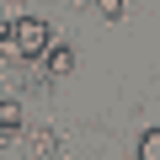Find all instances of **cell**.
<instances>
[{
	"label": "cell",
	"mask_w": 160,
	"mask_h": 160,
	"mask_svg": "<svg viewBox=\"0 0 160 160\" xmlns=\"http://www.w3.org/2000/svg\"><path fill=\"white\" fill-rule=\"evenodd\" d=\"M11 48H16L22 59H38V53L48 48V27H43V16H22V22L11 27Z\"/></svg>",
	"instance_id": "obj_1"
},
{
	"label": "cell",
	"mask_w": 160,
	"mask_h": 160,
	"mask_svg": "<svg viewBox=\"0 0 160 160\" xmlns=\"http://www.w3.org/2000/svg\"><path fill=\"white\" fill-rule=\"evenodd\" d=\"M38 59L48 64V75H69V69H75V48H69V43H59V48H43Z\"/></svg>",
	"instance_id": "obj_2"
},
{
	"label": "cell",
	"mask_w": 160,
	"mask_h": 160,
	"mask_svg": "<svg viewBox=\"0 0 160 160\" xmlns=\"http://www.w3.org/2000/svg\"><path fill=\"white\" fill-rule=\"evenodd\" d=\"M22 128V107L16 102H0V133H16Z\"/></svg>",
	"instance_id": "obj_3"
},
{
	"label": "cell",
	"mask_w": 160,
	"mask_h": 160,
	"mask_svg": "<svg viewBox=\"0 0 160 160\" xmlns=\"http://www.w3.org/2000/svg\"><path fill=\"white\" fill-rule=\"evenodd\" d=\"M27 149H32V155H59V139L43 128V133H32V144H27Z\"/></svg>",
	"instance_id": "obj_4"
},
{
	"label": "cell",
	"mask_w": 160,
	"mask_h": 160,
	"mask_svg": "<svg viewBox=\"0 0 160 160\" xmlns=\"http://www.w3.org/2000/svg\"><path fill=\"white\" fill-rule=\"evenodd\" d=\"M160 155V128H149L144 139H139V160H155Z\"/></svg>",
	"instance_id": "obj_5"
},
{
	"label": "cell",
	"mask_w": 160,
	"mask_h": 160,
	"mask_svg": "<svg viewBox=\"0 0 160 160\" xmlns=\"http://www.w3.org/2000/svg\"><path fill=\"white\" fill-rule=\"evenodd\" d=\"M91 6H96L102 16H123V0H91Z\"/></svg>",
	"instance_id": "obj_6"
},
{
	"label": "cell",
	"mask_w": 160,
	"mask_h": 160,
	"mask_svg": "<svg viewBox=\"0 0 160 160\" xmlns=\"http://www.w3.org/2000/svg\"><path fill=\"white\" fill-rule=\"evenodd\" d=\"M11 27H16L11 16H0V43H11Z\"/></svg>",
	"instance_id": "obj_7"
}]
</instances>
